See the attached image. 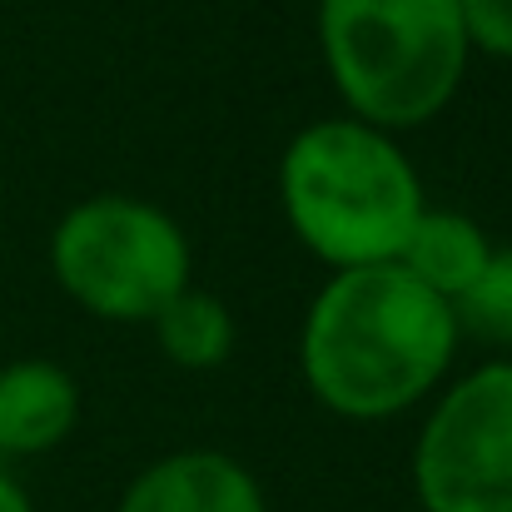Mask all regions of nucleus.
Segmentation results:
<instances>
[{
  "label": "nucleus",
  "instance_id": "f257e3e1",
  "mask_svg": "<svg viewBox=\"0 0 512 512\" xmlns=\"http://www.w3.org/2000/svg\"><path fill=\"white\" fill-rule=\"evenodd\" d=\"M453 304L398 264L334 269L299 334L309 393L353 423L398 418L423 403L458 353Z\"/></svg>",
  "mask_w": 512,
  "mask_h": 512
},
{
  "label": "nucleus",
  "instance_id": "f03ea898",
  "mask_svg": "<svg viewBox=\"0 0 512 512\" xmlns=\"http://www.w3.org/2000/svg\"><path fill=\"white\" fill-rule=\"evenodd\" d=\"M279 204L329 269L393 264L423 204V179L388 130L353 115L299 130L279 165Z\"/></svg>",
  "mask_w": 512,
  "mask_h": 512
},
{
  "label": "nucleus",
  "instance_id": "7ed1b4c3",
  "mask_svg": "<svg viewBox=\"0 0 512 512\" xmlns=\"http://www.w3.org/2000/svg\"><path fill=\"white\" fill-rule=\"evenodd\" d=\"M319 50L348 115L388 135L438 120L473 60L458 0H319Z\"/></svg>",
  "mask_w": 512,
  "mask_h": 512
},
{
  "label": "nucleus",
  "instance_id": "20e7f679",
  "mask_svg": "<svg viewBox=\"0 0 512 512\" xmlns=\"http://www.w3.org/2000/svg\"><path fill=\"white\" fill-rule=\"evenodd\" d=\"M189 239L150 199L95 194L50 234V274L85 314L105 324H150L189 289Z\"/></svg>",
  "mask_w": 512,
  "mask_h": 512
},
{
  "label": "nucleus",
  "instance_id": "39448f33",
  "mask_svg": "<svg viewBox=\"0 0 512 512\" xmlns=\"http://www.w3.org/2000/svg\"><path fill=\"white\" fill-rule=\"evenodd\" d=\"M423 512H512V358L463 373L413 448Z\"/></svg>",
  "mask_w": 512,
  "mask_h": 512
},
{
  "label": "nucleus",
  "instance_id": "423d86ee",
  "mask_svg": "<svg viewBox=\"0 0 512 512\" xmlns=\"http://www.w3.org/2000/svg\"><path fill=\"white\" fill-rule=\"evenodd\" d=\"M115 512H269L254 473L214 448H184L150 463Z\"/></svg>",
  "mask_w": 512,
  "mask_h": 512
},
{
  "label": "nucleus",
  "instance_id": "0eeeda50",
  "mask_svg": "<svg viewBox=\"0 0 512 512\" xmlns=\"http://www.w3.org/2000/svg\"><path fill=\"white\" fill-rule=\"evenodd\" d=\"M80 418L75 378L50 358H15L0 368V453L35 458L70 438Z\"/></svg>",
  "mask_w": 512,
  "mask_h": 512
},
{
  "label": "nucleus",
  "instance_id": "6e6552de",
  "mask_svg": "<svg viewBox=\"0 0 512 512\" xmlns=\"http://www.w3.org/2000/svg\"><path fill=\"white\" fill-rule=\"evenodd\" d=\"M493 244L488 234L468 219V214H453V209H423L398 249V269H408L423 289H433L438 299H458L488 264Z\"/></svg>",
  "mask_w": 512,
  "mask_h": 512
},
{
  "label": "nucleus",
  "instance_id": "1a4fd4ad",
  "mask_svg": "<svg viewBox=\"0 0 512 512\" xmlns=\"http://www.w3.org/2000/svg\"><path fill=\"white\" fill-rule=\"evenodd\" d=\"M150 324H155L160 353L170 358L174 368L209 373V368H219L234 353V314L214 294H204L194 284L179 289Z\"/></svg>",
  "mask_w": 512,
  "mask_h": 512
},
{
  "label": "nucleus",
  "instance_id": "9d476101",
  "mask_svg": "<svg viewBox=\"0 0 512 512\" xmlns=\"http://www.w3.org/2000/svg\"><path fill=\"white\" fill-rule=\"evenodd\" d=\"M453 319L468 339L512 348V244L488 254L483 274L453 299Z\"/></svg>",
  "mask_w": 512,
  "mask_h": 512
},
{
  "label": "nucleus",
  "instance_id": "9b49d317",
  "mask_svg": "<svg viewBox=\"0 0 512 512\" xmlns=\"http://www.w3.org/2000/svg\"><path fill=\"white\" fill-rule=\"evenodd\" d=\"M458 15L473 50L512 60V0H458Z\"/></svg>",
  "mask_w": 512,
  "mask_h": 512
},
{
  "label": "nucleus",
  "instance_id": "f8f14e48",
  "mask_svg": "<svg viewBox=\"0 0 512 512\" xmlns=\"http://www.w3.org/2000/svg\"><path fill=\"white\" fill-rule=\"evenodd\" d=\"M0 512H35V503H30V493L0 468Z\"/></svg>",
  "mask_w": 512,
  "mask_h": 512
}]
</instances>
